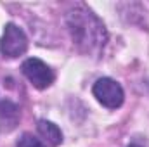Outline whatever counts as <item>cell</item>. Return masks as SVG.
Wrapping results in <instances>:
<instances>
[{
	"label": "cell",
	"mask_w": 149,
	"mask_h": 147,
	"mask_svg": "<svg viewBox=\"0 0 149 147\" xmlns=\"http://www.w3.org/2000/svg\"><path fill=\"white\" fill-rule=\"evenodd\" d=\"M37 130H38V133L42 135V139L47 140L50 146H54V147L61 146V142H63V132H61V128H59L57 125H54L52 121L40 119L38 125H37Z\"/></svg>",
	"instance_id": "8992f818"
},
{
	"label": "cell",
	"mask_w": 149,
	"mask_h": 147,
	"mask_svg": "<svg viewBox=\"0 0 149 147\" xmlns=\"http://www.w3.org/2000/svg\"><path fill=\"white\" fill-rule=\"evenodd\" d=\"M21 119L19 107L10 101H0V132H12Z\"/></svg>",
	"instance_id": "5b68a950"
},
{
	"label": "cell",
	"mask_w": 149,
	"mask_h": 147,
	"mask_svg": "<svg viewBox=\"0 0 149 147\" xmlns=\"http://www.w3.org/2000/svg\"><path fill=\"white\" fill-rule=\"evenodd\" d=\"M21 69H23V74L30 80V83L38 88V90H45V88H49L52 83H54V71L43 62V61H40L37 57H30V59H26L24 62H23V66H21Z\"/></svg>",
	"instance_id": "277c9868"
},
{
	"label": "cell",
	"mask_w": 149,
	"mask_h": 147,
	"mask_svg": "<svg viewBox=\"0 0 149 147\" xmlns=\"http://www.w3.org/2000/svg\"><path fill=\"white\" fill-rule=\"evenodd\" d=\"M66 26L73 43L87 55L99 57L108 43V31L102 21L83 3H76L66 14Z\"/></svg>",
	"instance_id": "6da1fadb"
},
{
	"label": "cell",
	"mask_w": 149,
	"mask_h": 147,
	"mask_svg": "<svg viewBox=\"0 0 149 147\" xmlns=\"http://www.w3.org/2000/svg\"><path fill=\"white\" fill-rule=\"evenodd\" d=\"M92 94L108 109H118L125 99L121 85L113 78H99L92 87Z\"/></svg>",
	"instance_id": "3957f363"
},
{
	"label": "cell",
	"mask_w": 149,
	"mask_h": 147,
	"mask_svg": "<svg viewBox=\"0 0 149 147\" xmlns=\"http://www.w3.org/2000/svg\"><path fill=\"white\" fill-rule=\"evenodd\" d=\"M16 147H47L40 139L33 137L31 133H23L19 140L16 142Z\"/></svg>",
	"instance_id": "52a82bcc"
},
{
	"label": "cell",
	"mask_w": 149,
	"mask_h": 147,
	"mask_svg": "<svg viewBox=\"0 0 149 147\" xmlns=\"http://www.w3.org/2000/svg\"><path fill=\"white\" fill-rule=\"evenodd\" d=\"M128 147H144V146H141V144H137V142H134V144H130Z\"/></svg>",
	"instance_id": "ba28073f"
},
{
	"label": "cell",
	"mask_w": 149,
	"mask_h": 147,
	"mask_svg": "<svg viewBox=\"0 0 149 147\" xmlns=\"http://www.w3.org/2000/svg\"><path fill=\"white\" fill-rule=\"evenodd\" d=\"M28 37L26 33L14 23H7L3 26V35L0 38V52L3 57L14 59L26 52Z\"/></svg>",
	"instance_id": "7a4b0ae2"
}]
</instances>
